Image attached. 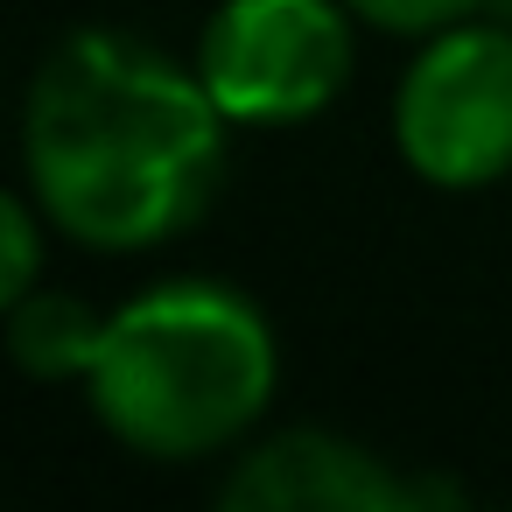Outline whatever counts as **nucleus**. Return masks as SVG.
<instances>
[{
  "label": "nucleus",
  "mask_w": 512,
  "mask_h": 512,
  "mask_svg": "<svg viewBox=\"0 0 512 512\" xmlns=\"http://www.w3.org/2000/svg\"><path fill=\"white\" fill-rule=\"evenodd\" d=\"M225 127L197 64L120 29H71L22 99L29 197L92 253H148L211 211Z\"/></svg>",
  "instance_id": "1"
},
{
  "label": "nucleus",
  "mask_w": 512,
  "mask_h": 512,
  "mask_svg": "<svg viewBox=\"0 0 512 512\" xmlns=\"http://www.w3.org/2000/svg\"><path fill=\"white\" fill-rule=\"evenodd\" d=\"M281 344L232 281H155L106 316L85 400L113 442L155 463L232 449L274 400Z\"/></svg>",
  "instance_id": "2"
},
{
  "label": "nucleus",
  "mask_w": 512,
  "mask_h": 512,
  "mask_svg": "<svg viewBox=\"0 0 512 512\" xmlns=\"http://www.w3.org/2000/svg\"><path fill=\"white\" fill-rule=\"evenodd\" d=\"M393 141L428 190L498 183L512 169V29H435L393 92Z\"/></svg>",
  "instance_id": "3"
},
{
  "label": "nucleus",
  "mask_w": 512,
  "mask_h": 512,
  "mask_svg": "<svg viewBox=\"0 0 512 512\" xmlns=\"http://www.w3.org/2000/svg\"><path fill=\"white\" fill-rule=\"evenodd\" d=\"M197 78L239 127H302L351 78L344 0H218L197 36Z\"/></svg>",
  "instance_id": "4"
},
{
  "label": "nucleus",
  "mask_w": 512,
  "mask_h": 512,
  "mask_svg": "<svg viewBox=\"0 0 512 512\" xmlns=\"http://www.w3.org/2000/svg\"><path fill=\"white\" fill-rule=\"evenodd\" d=\"M218 505L225 512H449L463 505V484L393 470L386 456L330 428H281L225 470Z\"/></svg>",
  "instance_id": "5"
},
{
  "label": "nucleus",
  "mask_w": 512,
  "mask_h": 512,
  "mask_svg": "<svg viewBox=\"0 0 512 512\" xmlns=\"http://www.w3.org/2000/svg\"><path fill=\"white\" fill-rule=\"evenodd\" d=\"M99 344H106V316L78 295L29 288L22 302H8V351L36 379H85L99 365Z\"/></svg>",
  "instance_id": "6"
},
{
  "label": "nucleus",
  "mask_w": 512,
  "mask_h": 512,
  "mask_svg": "<svg viewBox=\"0 0 512 512\" xmlns=\"http://www.w3.org/2000/svg\"><path fill=\"white\" fill-rule=\"evenodd\" d=\"M43 204L36 197H0V302H22L43 274Z\"/></svg>",
  "instance_id": "7"
},
{
  "label": "nucleus",
  "mask_w": 512,
  "mask_h": 512,
  "mask_svg": "<svg viewBox=\"0 0 512 512\" xmlns=\"http://www.w3.org/2000/svg\"><path fill=\"white\" fill-rule=\"evenodd\" d=\"M344 8L386 36H435V29H456L470 22L477 0H344Z\"/></svg>",
  "instance_id": "8"
}]
</instances>
